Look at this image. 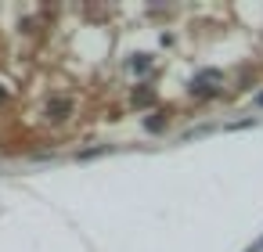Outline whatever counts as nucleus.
I'll use <instances>...</instances> for the list:
<instances>
[{
  "instance_id": "nucleus-1",
  "label": "nucleus",
  "mask_w": 263,
  "mask_h": 252,
  "mask_svg": "<svg viewBox=\"0 0 263 252\" xmlns=\"http://www.w3.org/2000/svg\"><path fill=\"white\" fill-rule=\"evenodd\" d=\"M0 101H4V90H0Z\"/></svg>"
}]
</instances>
